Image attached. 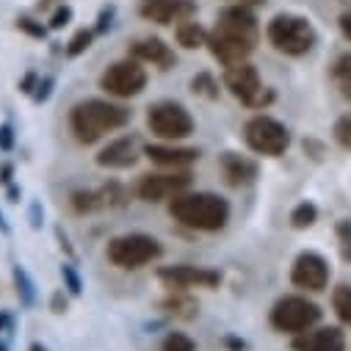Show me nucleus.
Segmentation results:
<instances>
[{
    "label": "nucleus",
    "instance_id": "nucleus-1",
    "mask_svg": "<svg viewBox=\"0 0 351 351\" xmlns=\"http://www.w3.org/2000/svg\"><path fill=\"white\" fill-rule=\"evenodd\" d=\"M257 36H260V31H257L254 14L249 12V6L238 3L219 14L216 28L208 34V45L219 64L235 66V64H243L254 53Z\"/></svg>",
    "mask_w": 351,
    "mask_h": 351
},
{
    "label": "nucleus",
    "instance_id": "nucleus-2",
    "mask_svg": "<svg viewBox=\"0 0 351 351\" xmlns=\"http://www.w3.org/2000/svg\"><path fill=\"white\" fill-rule=\"evenodd\" d=\"M128 122H130V111L108 100H83L69 114L72 133L80 144H95L103 136L125 128Z\"/></svg>",
    "mask_w": 351,
    "mask_h": 351
},
{
    "label": "nucleus",
    "instance_id": "nucleus-3",
    "mask_svg": "<svg viewBox=\"0 0 351 351\" xmlns=\"http://www.w3.org/2000/svg\"><path fill=\"white\" fill-rule=\"evenodd\" d=\"M169 213L183 227L199 230V232H219L230 219V205L219 194L197 191V194H180L169 202Z\"/></svg>",
    "mask_w": 351,
    "mask_h": 351
},
{
    "label": "nucleus",
    "instance_id": "nucleus-4",
    "mask_svg": "<svg viewBox=\"0 0 351 351\" xmlns=\"http://www.w3.org/2000/svg\"><path fill=\"white\" fill-rule=\"evenodd\" d=\"M269 42L285 53V56H304L313 50L315 45V31L313 25L304 20V17H296V14H277L271 23H269V31H266Z\"/></svg>",
    "mask_w": 351,
    "mask_h": 351
},
{
    "label": "nucleus",
    "instance_id": "nucleus-5",
    "mask_svg": "<svg viewBox=\"0 0 351 351\" xmlns=\"http://www.w3.org/2000/svg\"><path fill=\"white\" fill-rule=\"evenodd\" d=\"M160 243L152 238V235H144V232H130V235H119L108 243V260L114 263L117 269H141L147 263L158 260L160 257Z\"/></svg>",
    "mask_w": 351,
    "mask_h": 351
},
{
    "label": "nucleus",
    "instance_id": "nucleus-6",
    "mask_svg": "<svg viewBox=\"0 0 351 351\" xmlns=\"http://www.w3.org/2000/svg\"><path fill=\"white\" fill-rule=\"evenodd\" d=\"M321 321V307L304 296H285L271 310V326L288 335H304Z\"/></svg>",
    "mask_w": 351,
    "mask_h": 351
},
{
    "label": "nucleus",
    "instance_id": "nucleus-7",
    "mask_svg": "<svg viewBox=\"0 0 351 351\" xmlns=\"http://www.w3.org/2000/svg\"><path fill=\"white\" fill-rule=\"evenodd\" d=\"M149 130L163 141H180L194 133V119L180 103H155L147 111Z\"/></svg>",
    "mask_w": 351,
    "mask_h": 351
},
{
    "label": "nucleus",
    "instance_id": "nucleus-8",
    "mask_svg": "<svg viewBox=\"0 0 351 351\" xmlns=\"http://www.w3.org/2000/svg\"><path fill=\"white\" fill-rule=\"evenodd\" d=\"M224 83H227V89L232 92V97H238L249 108H263V106H269L274 100V95L266 89V86H263L257 69L249 61L235 64V66H227Z\"/></svg>",
    "mask_w": 351,
    "mask_h": 351
},
{
    "label": "nucleus",
    "instance_id": "nucleus-9",
    "mask_svg": "<svg viewBox=\"0 0 351 351\" xmlns=\"http://www.w3.org/2000/svg\"><path fill=\"white\" fill-rule=\"evenodd\" d=\"M243 138H246V144H249L254 152L269 155V158L282 155V152L288 149V144H291L288 128L280 125V122L271 119V117H254V119H249L246 128H243Z\"/></svg>",
    "mask_w": 351,
    "mask_h": 351
},
{
    "label": "nucleus",
    "instance_id": "nucleus-10",
    "mask_svg": "<svg viewBox=\"0 0 351 351\" xmlns=\"http://www.w3.org/2000/svg\"><path fill=\"white\" fill-rule=\"evenodd\" d=\"M100 86H103V89H106L111 97L128 100V97L141 95V89L147 86V72H144L141 61H136V58L117 61V64H111V66L103 72Z\"/></svg>",
    "mask_w": 351,
    "mask_h": 351
},
{
    "label": "nucleus",
    "instance_id": "nucleus-11",
    "mask_svg": "<svg viewBox=\"0 0 351 351\" xmlns=\"http://www.w3.org/2000/svg\"><path fill=\"white\" fill-rule=\"evenodd\" d=\"M191 186V174L189 171H158V174H144L141 183H138V197L144 202H163V199H174L186 194Z\"/></svg>",
    "mask_w": 351,
    "mask_h": 351
},
{
    "label": "nucleus",
    "instance_id": "nucleus-12",
    "mask_svg": "<svg viewBox=\"0 0 351 351\" xmlns=\"http://www.w3.org/2000/svg\"><path fill=\"white\" fill-rule=\"evenodd\" d=\"M158 280L171 291H189V288H216L221 274L202 266H166L158 271Z\"/></svg>",
    "mask_w": 351,
    "mask_h": 351
},
{
    "label": "nucleus",
    "instance_id": "nucleus-13",
    "mask_svg": "<svg viewBox=\"0 0 351 351\" xmlns=\"http://www.w3.org/2000/svg\"><path fill=\"white\" fill-rule=\"evenodd\" d=\"M291 282L302 291H310V293H318L326 288L329 282V266L326 260L315 252H302L293 263V271H291Z\"/></svg>",
    "mask_w": 351,
    "mask_h": 351
},
{
    "label": "nucleus",
    "instance_id": "nucleus-14",
    "mask_svg": "<svg viewBox=\"0 0 351 351\" xmlns=\"http://www.w3.org/2000/svg\"><path fill=\"white\" fill-rule=\"evenodd\" d=\"M138 12L149 23L171 25V23H186L189 17H194L197 3L194 0H141Z\"/></svg>",
    "mask_w": 351,
    "mask_h": 351
},
{
    "label": "nucleus",
    "instance_id": "nucleus-15",
    "mask_svg": "<svg viewBox=\"0 0 351 351\" xmlns=\"http://www.w3.org/2000/svg\"><path fill=\"white\" fill-rule=\"evenodd\" d=\"M130 56L136 58V61H141V64H152V66H158V69H169V66H174V50L163 42V39H158V36H144V39H136L133 45H130Z\"/></svg>",
    "mask_w": 351,
    "mask_h": 351
},
{
    "label": "nucleus",
    "instance_id": "nucleus-16",
    "mask_svg": "<svg viewBox=\"0 0 351 351\" xmlns=\"http://www.w3.org/2000/svg\"><path fill=\"white\" fill-rule=\"evenodd\" d=\"M144 155L152 163L163 166V169H186L194 160H199L197 149H191V147H174V144H149V147H144Z\"/></svg>",
    "mask_w": 351,
    "mask_h": 351
},
{
    "label": "nucleus",
    "instance_id": "nucleus-17",
    "mask_svg": "<svg viewBox=\"0 0 351 351\" xmlns=\"http://www.w3.org/2000/svg\"><path fill=\"white\" fill-rule=\"evenodd\" d=\"M138 160V141L133 136H122L100 149L97 163L103 169H130Z\"/></svg>",
    "mask_w": 351,
    "mask_h": 351
},
{
    "label": "nucleus",
    "instance_id": "nucleus-18",
    "mask_svg": "<svg viewBox=\"0 0 351 351\" xmlns=\"http://www.w3.org/2000/svg\"><path fill=\"white\" fill-rule=\"evenodd\" d=\"M293 351H346V337L337 326H321L293 340Z\"/></svg>",
    "mask_w": 351,
    "mask_h": 351
},
{
    "label": "nucleus",
    "instance_id": "nucleus-19",
    "mask_svg": "<svg viewBox=\"0 0 351 351\" xmlns=\"http://www.w3.org/2000/svg\"><path fill=\"white\" fill-rule=\"evenodd\" d=\"M221 171H224V180L238 189V186H246V183L254 180L257 166L249 158L238 155V152H224L221 155Z\"/></svg>",
    "mask_w": 351,
    "mask_h": 351
},
{
    "label": "nucleus",
    "instance_id": "nucleus-20",
    "mask_svg": "<svg viewBox=\"0 0 351 351\" xmlns=\"http://www.w3.org/2000/svg\"><path fill=\"white\" fill-rule=\"evenodd\" d=\"M178 42L186 47V50H197L202 45H208V31L199 25V23H180L178 25Z\"/></svg>",
    "mask_w": 351,
    "mask_h": 351
},
{
    "label": "nucleus",
    "instance_id": "nucleus-21",
    "mask_svg": "<svg viewBox=\"0 0 351 351\" xmlns=\"http://www.w3.org/2000/svg\"><path fill=\"white\" fill-rule=\"evenodd\" d=\"M332 80L346 100H351V53H343L332 64Z\"/></svg>",
    "mask_w": 351,
    "mask_h": 351
},
{
    "label": "nucleus",
    "instance_id": "nucleus-22",
    "mask_svg": "<svg viewBox=\"0 0 351 351\" xmlns=\"http://www.w3.org/2000/svg\"><path fill=\"white\" fill-rule=\"evenodd\" d=\"M332 307L337 318L351 329V285H337L332 293Z\"/></svg>",
    "mask_w": 351,
    "mask_h": 351
},
{
    "label": "nucleus",
    "instance_id": "nucleus-23",
    "mask_svg": "<svg viewBox=\"0 0 351 351\" xmlns=\"http://www.w3.org/2000/svg\"><path fill=\"white\" fill-rule=\"evenodd\" d=\"M315 219H318V208H315L313 202H302V205H296L293 213H291V224H293L296 230H307V227H313Z\"/></svg>",
    "mask_w": 351,
    "mask_h": 351
},
{
    "label": "nucleus",
    "instance_id": "nucleus-24",
    "mask_svg": "<svg viewBox=\"0 0 351 351\" xmlns=\"http://www.w3.org/2000/svg\"><path fill=\"white\" fill-rule=\"evenodd\" d=\"M191 92H194V95H199V97L216 100V97H219V83L213 80V75H208V72H199V75L191 80Z\"/></svg>",
    "mask_w": 351,
    "mask_h": 351
},
{
    "label": "nucleus",
    "instance_id": "nucleus-25",
    "mask_svg": "<svg viewBox=\"0 0 351 351\" xmlns=\"http://www.w3.org/2000/svg\"><path fill=\"white\" fill-rule=\"evenodd\" d=\"M14 282H17L20 302H23L25 307H31V304L36 302V293H34V282H31V277L25 274V269H23V266H14Z\"/></svg>",
    "mask_w": 351,
    "mask_h": 351
},
{
    "label": "nucleus",
    "instance_id": "nucleus-26",
    "mask_svg": "<svg viewBox=\"0 0 351 351\" xmlns=\"http://www.w3.org/2000/svg\"><path fill=\"white\" fill-rule=\"evenodd\" d=\"M72 208L77 213H92V210L103 208V202H100L97 191H77V194H72Z\"/></svg>",
    "mask_w": 351,
    "mask_h": 351
},
{
    "label": "nucleus",
    "instance_id": "nucleus-27",
    "mask_svg": "<svg viewBox=\"0 0 351 351\" xmlns=\"http://www.w3.org/2000/svg\"><path fill=\"white\" fill-rule=\"evenodd\" d=\"M194 348H197V343H194L189 335H183V332L166 335V340H163V346H160V351H194Z\"/></svg>",
    "mask_w": 351,
    "mask_h": 351
},
{
    "label": "nucleus",
    "instance_id": "nucleus-28",
    "mask_svg": "<svg viewBox=\"0 0 351 351\" xmlns=\"http://www.w3.org/2000/svg\"><path fill=\"white\" fill-rule=\"evenodd\" d=\"M92 39H95V34H92V31H77V34L72 36V42L66 45V56H69V58H75V56L86 53V50H89V45H92Z\"/></svg>",
    "mask_w": 351,
    "mask_h": 351
},
{
    "label": "nucleus",
    "instance_id": "nucleus-29",
    "mask_svg": "<svg viewBox=\"0 0 351 351\" xmlns=\"http://www.w3.org/2000/svg\"><path fill=\"white\" fill-rule=\"evenodd\" d=\"M337 243H340V254L346 263H351V221L343 219L337 221Z\"/></svg>",
    "mask_w": 351,
    "mask_h": 351
},
{
    "label": "nucleus",
    "instance_id": "nucleus-30",
    "mask_svg": "<svg viewBox=\"0 0 351 351\" xmlns=\"http://www.w3.org/2000/svg\"><path fill=\"white\" fill-rule=\"evenodd\" d=\"M61 277H64L66 291H69L72 296H80V293H83V282H80V277H77V271H75L72 263H64V266H61Z\"/></svg>",
    "mask_w": 351,
    "mask_h": 351
},
{
    "label": "nucleus",
    "instance_id": "nucleus-31",
    "mask_svg": "<svg viewBox=\"0 0 351 351\" xmlns=\"http://www.w3.org/2000/svg\"><path fill=\"white\" fill-rule=\"evenodd\" d=\"M335 138H337V144H343L346 149H351V114H346L343 119H337Z\"/></svg>",
    "mask_w": 351,
    "mask_h": 351
},
{
    "label": "nucleus",
    "instance_id": "nucleus-32",
    "mask_svg": "<svg viewBox=\"0 0 351 351\" xmlns=\"http://www.w3.org/2000/svg\"><path fill=\"white\" fill-rule=\"evenodd\" d=\"M69 20H72V9H69V6H58V9H56V14L50 17V28H53V31H58V28H64Z\"/></svg>",
    "mask_w": 351,
    "mask_h": 351
},
{
    "label": "nucleus",
    "instance_id": "nucleus-33",
    "mask_svg": "<svg viewBox=\"0 0 351 351\" xmlns=\"http://www.w3.org/2000/svg\"><path fill=\"white\" fill-rule=\"evenodd\" d=\"M17 28H23L25 34H31V36H36V39H42L47 31L42 28V25H36L34 20H28V17H23V20H17Z\"/></svg>",
    "mask_w": 351,
    "mask_h": 351
},
{
    "label": "nucleus",
    "instance_id": "nucleus-34",
    "mask_svg": "<svg viewBox=\"0 0 351 351\" xmlns=\"http://www.w3.org/2000/svg\"><path fill=\"white\" fill-rule=\"evenodd\" d=\"M12 147H14V130L9 125H3V128H0V149L9 152Z\"/></svg>",
    "mask_w": 351,
    "mask_h": 351
},
{
    "label": "nucleus",
    "instance_id": "nucleus-35",
    "mask_svg": "<svg viewBox=\"0 0 351 351\" xmlns=\"http://www.w3.org/2000/svg\"><path fill=\"white\" fill-rule=\"evenodd\" d=\"M50 86H53V77H45V80H39V86H36V95H34V100L36 103H42V100H47V95H50Z\"/></svg>",
    "mask_w": 351,
    "mask_h": 351
},
{
    "label": "nucleus",
    "instance_id": "nucleus-36",
    "mask_svg": "<svg viewBox=\"0 0 351 351\" xmlns=\"http://www.w3.org/2000/svg\"><path fill=\"white\" fill-rule=\"evenodd\" d=\"M340 31H343L346 39H351V12H346V14L340 17Z\"/></svg>",
    "mask_w": 351,
    "mask_h": 351
},
{
    "label": "nucleus",
    "instance_id": "nucleus-37",
    "mask_svg": "<svg viewBox=\"0 0 351 351\" xmlns=\"http://www.w3.org/2000/svg\"><path fill=\"white\" fill-rule=\"evenodd\" d=\"M66 310V299H64V293L58 291L56 296H53V313H64Z\"/></svg>",
    "mask_w": 351,
    "mask_h": 351
},
{
    "label": "nucleus",
    "instance_id": "nucleus-38",
    "mask_svg": "<svg viewBox=\"0 0 351 351\" xmlns=\"http://www.w3.org/2000/svg\"><path fill=\"white\" fill-rule=\"evenodd\" d=\"M31 219H34V221H31L34 227H42V219H45V213H42V208H39V205H34V208H31Z\"/></svg>",
    "mask_w": 351,
    "mask_h": 351
},
{
    "label": "nucleus",
    "instance_id": "nucleus-39",
    "mask_svg": "<svg viewBox=\"0 0 351 351\" xmlns=\"http://www.w3.org/2000/svg\"><path fill=\"white\" fill-rule=\"evenodd\" d=\"M0 180H3V183H9V180H12V166H9V163L0 166Z\"/></svg>",
    "mask_w": 351,
    "mask_h": 351
},
{
    "label": "nucleus",
    "instance_id": "nucleus-40",
    "mask_svg": "<svg viewBox=\"0 0 351 351\" xmlns=\"http://www.w3.org/2000/svg\"><path fill=\"white\" fill-rule=\"evenodd\" d=\"M34 83H36V75H28V77L23 80V92H25V95H31V92H34V89H31Z\"/></svg>",
    "mask_w": 351,
    "mask_h": 351
},
{
    "label": "nucleus",
    "instance_id": "nucleus-41",
    "mask_svg": "<svg viewBox=\"0 0 351 351\" xmlns=\"http://www.w3.org/2000/svg\"><path fill=\"white\" fill-rule=\"evenodd\" d=\"M58 232V241H61V249H66V254H72V246H69V241H66V235H64V230H56Z\"/></svg>",
    "mask_w": 351,
    "mask_h": 351
},
{
    "label": "nucleus",
    "instance_id": "nucleus-42",
    "mask_svg": "<svg viewBox=\"0 0 351 351\" xmlns=\"http://www.w3.org/2000/svg\"><path fill=\"white\" fill-rule=\"evenodd\" d=\"M227 343H230V346H232V348H235V351H241V348H243V346H246V343H243V340H235V337H230V340H227Z\"/></svg>",
    "mask_w": 351,
    "mask_h": 351
},
{
    "label": "nucleus",
    "instance_id": "nucleus-43",
    "mask_svg": "<svg viewBox=\"0 0 351 351\" xmlns=\"http://www.w3.org/2000/svg\"><path fill=\"white\" fill-rule=\"evenodd\" d=\"M241 6H260V3H266V0H238Z\"/></svg>",
    "mask_w": 351,
    "mask_h": 351
},
{
    "label": "nucleus",
    "instance_id": "nucleus-44",
    "mask_svg": "<svg viewBox=\"0 0 351 351\" xmlns=\"http://www.w3.org/2000/svg\"><path fill=\"white\" fill-rule=\"evenodd\" d=\"M58 0H39V9H50V6H56Z\"/></svg>",
    "mask_w": 351,
    "mask_h": 351
},
{
    "label": "nucleus",
    "instance_id": "nucleus-45",
    "mask_svg": "<svg viewBox=\"0 0 351 351\" xmlns=\"http://www.w3.org/2000/svg\"><path fill=\"white\" fill-rule=\"evenodd\" d=\"M9 326V315H3V313H0V332H3Z\"/></svg>",
    "mask_w": 351,
    "mask_h": 351
},
{
    "label": "nucleus",
    "instance_id": "nucleus-46",
    "mask_svg": "<svg viewBox=\"0 0 351 351\" xmlns=\"http://www.w3.org/2000/svg\"><path fill=\"white\" fill-rule=\"evenodd\" d=\"M0 230H3V232H9V224H6V219H3V213H0Z\"/></svg>",
    "mask_w": 351,
    "mask_h": 351
},
{
    "label": "nucleus",
    "instance_id": "nucleus-47",
    "mask_svg": "<svg viewBox=\"0 0 351 351\" xmlns=\"http://www.w3.org/2000/svg\"><path fill=\"white\" fill-rule=\"evenodd\" d=\"M31 351H47V348H45L42 343H34V346H31Z\"/></svg>",
    "mask_w": 351,
    "mask_h": 351
},
{
    "label": "nucleus",
    "instance_id": "nucleus-48",
    "mask_svg": "<svg viewBox=\"0 0 351 351\" xmlns=\"http://www.w3.org/2000/svg\"><path fill=\"white\" fill-rule=\"evenodd\" d=\"M0 351H9V348H6V346H3V343H0Z\"/></svg>",
    "mask_w": 351,
    "mask_h": 351
}]
</instances>
